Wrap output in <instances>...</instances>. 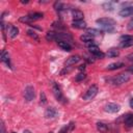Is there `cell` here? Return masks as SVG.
I'll return each instance as SVG.
<instances>
[{"label": "cell", "mask_w": 133, "mask_h": 133, "mask_svg": "<svg viewBox=\"0 0 133 133\" xmlns=\"http://www.w3.org/2000/svg\"><path fill=\"white\" fill-rule=\"evenodd\" d=\"M98 91H99V89H98V86H97V85L94 84V85L89 86L88 89L86 90V92H85L84 96H83V100H85V101H89V100L94 99V98L97 96Z\"/></svg>", "instance_id": "obj_1"}, {"label": "cell", "mask_w": 133, "mask_h": 133, "mask_svg": "<svg viewBox=\"0 0 133 133\" xmlns=\"http://www.w3.org/2000/svg\"><path fill=\"white\" fill-rule=\"evenodd\" d=\"M129 79H130V75L128 73H123V74H119L116 77H114L112 79V83L114 85H121V84H124V83L128 82Z\"/></svg>", "instance_id": "obj_2"}, {"label": "cell", "mask_w": 133, "mask_h": 133, "mask_svg": "<svg viewBox=\"0 0 133 133\" xmlns=\"http://www.w3.org/2000/svg\"><path fill=\"white\" fill-rule=\"evenodd\" d=\"M52 91H53V95H54V97H55V99L57 101H59L61 103H64L65 102L64 101V97H63V95L61 92L60 87L55 82H52Z\"/></svg>", "instance_id": "obj_3"}, {"label": "cell", "mask_w": 133, "mask_h": 133, "mask_svg": "<svg viewBox=\"0 0 133 133\" xmlns=\"http://www.w3.org/2000/svg\"><path fill=\"white\" fill-rule=\"evenodd\" d=\"M96 22L97 24H99V26H104V27H114L115 25V21L110 18H100Z\"/></svg>", "instance_id": "obj_4"}, {"label": "cell", "mask_w": 133, "mask_h": 133, "mask_svg": "<svg viewBox=\"0 0 133 133\" xmlns=\"http://www.w3.org/2000/svg\"><path fill=\"white\" fill-rule=\"evenodd\" d=\"M34 97H35V92H34L33 86H31V85L26 86L25 89H24V98H25V100L30 102V101H32L34 99Z\"/></svg>", "instance_id": "obj_5"}, {"label": "cell", "mask_w": 133, "mask_h": 133, "mask_svg": "<svg viewBox=\"0 0 133 133\" xmlns=\"http://www.w3.org/2000/svg\"><path fill=\"white\" fill-rule=\"evenodd\" d=\"M88 50H89V52H90L95 57H97V58H104V56H105V54L98 48V46H91V47L88 48Z\"/></svg>", "instance_id": "obj_6"}, {"label": "cell", "mask_w": 133, "mask_h": 133, "mask_svg": "<svg viewBox=\"0 0 133 133\" xmlns=\"http://www.w3.org/2000/svg\"><path fill=\"white\" fill-rule=\"evenodd\" d=\"M58 115V111L54 107H48L45 110V116L47 118H54Z\"/></svg>", "instance_id": "obj_7"}, {"label": "cell", "mask_w": 133, "mask_h": 133, "mask_svg": "<svg viewBox=\"0 0 133 133\" xmlns=\"http://www.w3.org/2000/svg\"><path fill=\"white\" fill-rule=\"evenodd\" d=\"M118 15L123 18L125 17H130L133 15V6H125L118 11Z\"/></svg>", "instance_id": "obj_8"}, {"label": "cell", "mask_w": 133, "mask_h": 133, "mask_svg": "<svg viewBox=\"0 0 133 133\" xmlns=\"http://www.w3.org/2000/svg\"><path fill=\"white\" fill-rule=\"evenodd\" d=\"M119 110V105L115 104V103H108L105 105V111L106 112H110V113H115Z\"/></svg>", "instance_id": "obj_9"}, {"label": "cell", "mask_w": 133, "mask_h": 133, "mask_svg": "<svg viewBox=\"0 0 133 133\" xmlns=\"http://www.w3.org/2000/svg\"><path fill=\"white\" fill-rule=\"evenodd\" d=\"M0 58H1V61L4 62L7 66L10 68V59H9V54L6 50H2L1 51V54H0Z\"/></svg>", "instance_id": "obj_10"}, {"label": "cell", "mask_w": 133, "mask_h": 133, "mask_svg": "<svg viewBox=\"0 0 133 133\" xmlns=\"http://www.w3.org/2000/svg\"><path fill=\"white\" fill-rule=\"evenodd\" d=\"M80 56L79 55H73V56H70L66 61H65V65L66 66H71V65H74L75 63H77L79 60H80Z\"/></svg>", "instance_id": "obj_11"}, {"label": "cell", "mask_w": 133, "mask_h": 133, "mask_svg": "<svg viewBox=\"0 0 133 133\" xmlns=\"http://www.w3.org/2000/svg\"><path fill=\"white\" fill-rule=\"evenodd\" d=\"M72 26L77 29H84V28H86V23L83 20H73Z\"/></svg>", "instance_id": "obj_12"}, {"label": "cell", "mask_w": 133, "mask_h": 133, "mask_svg": "<svg viewBox=\"0 0 133 133\" xmlns=\"http://www.w3.org/2000/svg\"><path fill=\"white\" fill-rule=\"evenodd\" d=\"M57 45L59 48H61L62 50L66 51V52H70L72 50V46L68 43V42H64V41H57Z\"/></svg>", "instance_id": "obj_13"}, {"label": "cell", "mask_w": 133, "mask_h": 133, "mask_svg": "<svg viewBox=\"0 0 133 133\" xmlns=\"http://www.w3.org/2000/svg\"><path fill=\"white\" fill-rule=\"evenodd\" d=\"M72 17L74 18V20H83V12L79 9H72Z\"/></svg>", "instance_id": "obj_14"}, {"label": "cell", "mask_w": 133, "mask_h": 133, "mask_svg": "<svg viewBox=\"0 0 133 133\" xmlns=\"http://www.w3.org/2000/svg\"><path fill=\"white\" fill-rule=\"evenodd\" d=\"M43 17H44V14L43 12H32V14H29L28 15V18H29L30 22L35 21V20H39Z\"/></svg>", "instance_id": "obj_15"}, {"label": "cell", "mask_w": 133, "mask_h": 133, "mask_svg": "<svg viewBox=\"0 0 133 133\" xmlns=\"http://www.w3.org/2000/svg\"><path fill=\"white\" fill-rule=\"evenodd\" d=\"M18 33H19V29L16 27V26H9V29H8V35H9V37H11V38H15L17 35H18Z\"/></svg>", "instance_id": "obj_16"}, {"label": "cell", "mask_w": 133, "mask_h": 133, "mask_svg": "<svg viewBox=\"0 0 133 133\" xmlns=\"http://www.w3.org/2000/svg\"><path fill=\"white\" fill-rule=\"evenodd\" d=\"M124 66V63L123 62H113V63H110L107 65V70L109 71H113V70H117L119 68H123Z\"/></svg>", "instance_id": "obj_17"}, {"label": "cell", "mask_w": 133, "mask_h": 133, "mask_svg": "<svg viewBox=\"0 0 133 133\" xmlns=\"http://www.w3.org/2000/svg\"><path fill=\"white\" fill-rule=\"evenodd\" d=\"M97 129L101 132V133H106L108 131V127L106 124L102 123V122H98L97 123Z\"/></svg>", "instance_id": "obj_18"}, {"label": "cell", "mask_w": 133, "mask_h": 133, "mask_svg": "<svg viewBox=\"0 0 133 133\" xmlns=\"http://www.w3.org/2000/svg\"><path fill=\"white\" fill-rule=\"evenodd\" d=\"M106 55H107L108 57L113 58V57L118 56V55H119V52H118V50H117V49H115V48H111V49H109V50L107 51Z\"/></svg>", "instance_id": "obj_19"}, {"label": "cell", "mask_w": 133, "mask_h": 133, "mask_svg": "<svg viewBox=\"0 0 133 133\" xmlns=\"http://www.w3.org/2000/svg\"><path fill=\"white\" fill-rule=\"evenodd\" d=\"M124 123L127 127H133V114H128L126 115Z\"/></svg>", "instance_id": "obj_20"}, {"label": "cell", "mask_w": 133, "mask_h": 133, "mask_svg": "<svg viewBox=\"0 0 133 133\" xmlns=\"http://www.w3.org/2000/svg\"><path fill=\"white\" fill-rule=\"evenodd\" d=\"M57 34H58V32L48 31L47 34H46V39H47V41H54V39H57Z\"/></svg>", "instance_id": "obj_21"}, {"label": "cell", "mask_w": 133, "mask_h": 133, "mask_svg": "<svg viewBox=\"0 0 133 133\" xmlns=\"http://www.w3.org/2000/svg\"><path fill=\"white\" fill-rule=\"evenodd\" d=\"M94 36H91L90 34H87V33H84V34H82L81 36H80V39L82 41V42H84L85 44L86 43H89V42H94Z\"/></svg>", "instance_id": "obj_22"}, {"label": "cell", "mask_w": 133, "mask_h": 133, "mask_svg": "<svg viewBox=\"0 0 133 133\" xmlns=\"http://www.w3.org/2000/svg\"><path fill=\"white\" fill-rule=\"evenodd\" d=\"M86 33L90 34L91 36L95 37V36L101 34V30H98V29H95V28H88V29H86Z\"/></svg>", "instance_id": "obj_23"}, {"label": "cell", "mask_w": 133, "mask_h": 133, "mask_svg": "<svg viewBox=\"0 0 133 133\" xmlns=\"http://www.w3.org/2000/svg\"><path fill=\"white\" fill-rule=\"evenodd\" d=\"M54 8H55L56 10H58V11L63 10V9H64V4L61 3L60 1H56V2L54 3Z\"/></svg>", "instance_id": "obj_24"}, {"label": "cell", "mask_w": 133, "mask_h": 133, "mask_svg": "<svg viewBox=\"0 0 133 133\" xmlns=\"http://www.w3.org/2000/svg\"><path fill=\"white\" fill-rule=\"evenodd\" d=\"M102 6H103V8L105 10H109V11L113 10V4L111 2H105V3L102 4Z\"/></svg>", "instance_id": "obj_25"}, {"label": "cell", "mask_w": 133, "mask_h": 133, "mask_svg": "<svg viewBox=\"0 0 133 133\" xmlns=\"http://www.w3.org/2000/svg\"><path fill=\"white\" fill-rule=\"evenodd\" d=\"M131 46H133V41H127V42H121L119 43L121 48H129Z\"/></svg>", "instance_id": "obj_26"}, {"label": "cell", "mask_w": 133, "mask_h": 133, "mask_svg": "<svg viewBox=\"0 0 133 133\" xmlns=\"http://www.w3.org/2000/svg\"><path fill=\"white\" fill-rule=\"evenodd\" d=\"M27 34L30 36V37H32L33 39H35L36 42H39V38H38V36H37V34L34 32V31H32L31 29H29V30H27Z\"/></svg>", "instance_id": "obj_27"}, {"label": "cell", "mask_w": 133, "mask_h": 133, "mask_svg": "<svg viewBox=\"0 0 133 133\" xmlns=\"http://www.w3.org/2000/svg\"><path fill=\"white\" fill-rule=\"evenodd\" d=\"M72 127H73V123H71L70 125H66V126L62 127V128L60 129L59 133H68V132H69V131L72 129Z\"/></svg>", "instance_id": "obj_28"}, {"label": "cell", "mask_w": 133, "mask_h": 133, "mask_svg": "<svg viewBox=\"0 0 133 133\" xmlns=\"http://www.w3.org/2000/svg\"><path fill=\"white\" fill-rule=\"evenodd\" d=\"M121 42H127V41H133V36L132 35H128V34H125V35H122L119 37Z\"/></svg>", "instance_id": "obj_29"}, {"label": "cell", "mask_w": 133, "mask_h": 133, "mask_svg": "<svg viewBox=\"0 0 133 133\" xmlns=\"http://www.w3.org/2000/svg\"><path fill=\"white\" fill-rule=\"evenodd\" d=\"M85 76H86V75H85L84 73H80V74H78V75L75 77V80H76V81H81V80H83V79L85 78Z\"/></svg>", "instance_id": "obj_30"}, {"label": "cell", "mask_w": 133, "mask_h": 133, "mask_svg": "<svg viewBox=\"0 0 133 133\" xmlns=\"http://www.w3.org/2000/svg\"><path fill=\"white\" fill-rule=\"evenodd\" d=\"M41 103L42 104H46L47 103V98H46V95L44 91L41 92Z\"/></svg>", "instance_id": "obj_31"}, {"label": "cell", "mask_w": 133, "mask_h": 133, "mask_svg": "<svg viewBox=\"0 0 133 133\" xmlns=\"http://www.w3.org/2000/svg\"><path fill=\"white\" fill-rule=\"evenodd\" d=\"M0 133H6V129H5V125L3 121L0 122Z\"/></svg>", "instance_id": "obj_32"}, {"label": "cell", "mask_w": 133, "mask_h": 133, "mask_svg": "<svg viewBox=\"0 0 133 133\" xmlns=\"http://www.w3.org/2000/svg\"><path fill=\"white\" fill-rule=\"evenodd\" d=\"M20 21H21V22H23V23H30V20H29L28 16L21 17V18H20Z\"/></svg>", "instance_id": "obj_33"}, {"label": "cell", "mask_w": 133, "mask_h": 133, "mask_svg": "<svg viewBox=\"0 0 133 133\" xmlns=\"http://www.w3.org/2000/svg\"><path fill=\"white\" fill-rule=\"evenodd\" d=\"M127 28H128L129 30H133V19H131V20L129 21V23H128V26H127Z\"/></svg>", "instance_id": "obj_34"}, {"label": "cell", "mask_w": 133, "mask_h": 133, "mask_svg": "<svg viewBox=\"0 0 133 133\" xmlns=\"http://www.w3.org/2000/svg\"><path fill=\"white\" fill-rule=\"evenodd\" d=\"M84 69H85V64H81V65L79 66V70H80V71H84Z\"/></svg>", "instance_id": "obj_35"}, {"label": "cell", "mask_w": 133, "mask_h": 133, "mask_svg": "<svg viewBox=\"0 0 133 133\" xmlns=\"http://www.w3.org/2000/svg\"><path fill=\"white\" fill-rule=\"evenodd\" d=\"M128 59H129V60H133V54L128 55Z\"/></svg>", "instance_id": "obj_36"}, {"label": "cell", "mask_w": 133, "mask_h": 133, "mask_svg": "<svg viewBox=\"0 0 133 133\" xmlns=\"http://www.w3.org/2000/svg\"><path fill=\"white\" fill-rule=\"evenodd\" d=\"M130 107H131V108H133V98L130 100Z\"/></svg>", "instance_id": "obj_37"}, {"label": "cell", "mask_w": 133, "mask_h": 133, "mask_svg": "<svg viewBox=\"0 0 133 133\" xmlns=\"http://www.w3.org/2000/svg\"><path fill=\"white\" fill-rule=\"evenodd\" d=\"M23 133H31V132H30V131H29V130H25V131H24V132H23Z\"/></svg>", "instance_id": "obj_38"}, {"label": "cell", "mask_w": 133, "mask_h": 133, "mask_svg": "<svg viewBox=\"0 0 133 133\" xmlns=\"http://www.w3.org/2000/svg\"><path fill=\"white\" fill-rule=\"evenodd\" d=\"M23 4H26V3H28V1H21Z\"/></svg>", "instance_id": "obj_39"}, {"label": "cell", "mask_w": 133, "mask_h": 133, "mask_svg": "<svg viewBox=\"0 0 133 133\" xmlns=\"http://www.w3.org/2000/svg\"><path fill=\"white\" fill-rule=\"evenodd\" d=\"M129 71H132V72H133V65H132V68H130V69H129Z\"/></svg>", "instance_id": "obj_40"}, {"label": "cell", "mask_w": 133, "mask_h": 133, "mask_svg": "<svg viewBox=\"0 0 133 133\" xmlns=\"http://www.w3.org/2000/svg\"><path fill=\"white\" fill-rule=\"evenodd\" d=\"M11 133H16V132H11Z\"/></svg>", "instance_id": "obj_41"}, {"label": "cell", "mask_w": 133, "mask_h": 133, "mask_svg": "<svg viewBox=\"0 0 133 133\" xmlns=\"http://www.w3.org/2000/svg\"><path fill=\"white\" fill-rule=\"evenodd\" d=\"M49 133H53V132H49Z\"/></svg>", "instance_id": "obj_42"}]
</instances>
